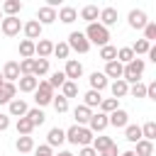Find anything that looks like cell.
<instances>
[{
  "label": "cell",
  "mask_w": 156,
  "mask_h": 156,
  "mask_svg": "<svg viewBox=\"0 0 156 156\" xmlns=\"http://www.w3.org/2000/svg\"><path fill=\"white\" fill-rule=\"evenodd\" d=\"M93 136L95 134L88 127H83V124H71L66 129V141L73 144V146H90L93 144Z\"/></svg>",
  "instance_id": "6da1fadb"
},
{
  "label": "cell",
  "mask_w": 156,
  "mask_h": 156,
  "mask_svg": "<svg viewBox=\"0 0 156 156\" xmlns=\"http://www.w3.org/2000/svg\"><path fill=\"white\" fill-rule=\"evenodd\" d=\"M85 39L90 41V44H98V46H105V44H110V29L107 27H102L100 22H90L88 27H85Z\"/></svg>",
  "instance_id": "7a4b0ae2"
},
{
  "label": "cell",
  "mask_w": 156,
  "mask_h": 156,
  "mask_svg": "<svg viewBox=\"0 0 156 156\" xmlns=\"http://www.w3.org/2000/svg\"><path fill=\"white\" fill-rule=\"evenodd\" d=\"M144 68H146V61H144V58H139V56H134L129 63H124V68H122V80H127L129 85H132V83H136V80H141Z\"/></svg>",
  "instance_id": "3957f363"
},
{
  "label": "cell",
  "mask_w": 156,
  "mask_h": 156,
  "mask_svg": "<svg viewBox=\"0 0 156 156\" xmlns=\"http://www.w3.org/2000/svg\"><path fill=\"white\" fill-rule=\"evenodd\" d=\"M51 100H54V88L49 85V80H39V85L34 90L37 107H46V105H51Z\"/></svg>",
  "instance_id": "277c9868"
},
{
  "label": "cell",
  "mask_w": 156,
  "mask_h": 156,
  "mask_svg": "<svg viewBox=\"0 0 156 156\" xmlns=\"http://www.w3.org/2000/svg\"><path fill=\"white\" fill-rule=\"evenodd\" d=\"M0 32H2L5 37H17V34L22 32V22H20V17H17V15H7V17H2V20H0Z\"/></svg>",
  "instance_id": "5b68a950"
},
{
  "label": "cell",
  "mask_w": 156,
  "mask_h": 156,
  "mask_svg": "<svg viewBox=\"0 0 156 156\" xmlns=\"http://www.w3.org/2000/svg\"><path fill=\"white\" fill-rule=\"evenodd\" d=\"M66 44H68V49H73V51H78V54H88V51H90V41L85 39L83 32H71Z\"/></svg>",
  "instance_id": "8992f818"
},
{
  "label": "cell",
  "mask_w": 156,
  "mask_h": 156,
  "mask_svg": "<svg viewBox=\"0 0 156 156\" xmlns=\"http://www.w3.org/2000/svg\"><path fill=\"white\" fill-rule=\"evenodd\" d=\"M85 127H88L93 134H100V132H105V129L110 127V122H107V115H105V112H93Z\"/></svg>",
  "instance_id": "52a82bcc"
},
{
  "label": "cell",
  "mask_w": 156,
  "mask_h": 156,
  "mask_svg": "<svg viewBox=\"0 0 156 156\" xmlns=\"http://www.w3.org/2000/svg\"><path fill=\"white\" fill-rule=\"evenodd\" d=\"M107 122H110L115 129H124V127L129 124V112H127V110H122V107H117L115 112H110V115H107Z\"/></svg>",
  "instance_id": "ba28073f"
},
{
  "label": "cell",
  "mask_w": 156,
  "mask_h": 156,
  "mask_svg": "<svg viewBox=\"0 0 156 156\" xmlns=\"http://www.w3.org/2000/svg\"><path fill=\"white\" fill-rule=\"evenodd\" d=\"M117 20H119V12H117V7H102L100 10V15H98V22L102 24V27H112V24H117Z\"/></svg>",
  "instance_id": "9c48e42d"
},
{
  "label": "cell",
  "mask_w": 156,
  "mask_h": 156,
  "mask_svg": "<svg viewBox=\"0 0 156 156\" xmlns=\"http://www.w3.org/2000/svg\"><path fill=\"white\" fill-rule=\"evenodd\" d=\"M127 22H129V27H132V29H144V27H146V22H149V15H146L144 10H129Z\"/></svg>",
  "instance_id": "30bf717a"
},
{
  "label": "cell",
  "mask_w": 156,
  "mask_h": 156,
  "mask_svg": "<svg viewBox=\"0 0 156 156\" xmlns=\"http://www.w3.org/2000/svg\"><path fill=\"white\" fill-rule=\"evenodd\" d=\"M27 110H29V105H27L22 98H12V100L7 102V115H10V117H24Z\"/></svg>",
  "instance_id": "8fae6325"
},
{
  "label": "cell",
  "mask_w": 156,
  "mask_h": 156,
  "mask_svg": "<svg viewBox=\"0 0 156 156\" xmlns=\"http://www.w3.org/2000/svg\"><path fill=\"white\" fill-rule=\"evenodd\" d=\"M41 24L37 22V20H29V22H24L22 24V32H24V39H32V41H37V39H41Z\"/></svg>",
  "instance_id": "7c38bea8"
},
{
  "label": "cell",
  "mask_w": 156,
  "mask_h": 156,
  "mask_svg": "<svg viewBox=\"0 0 156 156\" xmlns=\"http://www.w3.org/2000/svg\"><path fill=\"white\" fill-rule=\"evenodd\" d=\"M63 73H66L68 80H78V78L83 76V63L76 61V58H66V68H63Z\"/></svg>",
  "instance_id": "4fadbf2b"
},
{
  "label": "cell",
  "mask_w": 156,
  "mask_h": 156,
  "mask_svg": "<svg viewBox=\"0 0 156 156\" xmlns=\"http://www.w3.org/2000/svg\"><path fill=\"white\" fill-rule=\"evenodd\" d=\"M15 85H17V90H20V93H34V90H37V85H39V78H34L32 73H29V76H20Z\"/></svg>",
  "instance_id": "5bb4252c"
},
{
  "label": "cell",
  "mask_w": 156,
  "mask_h": 156,
  "mask_svg": "<svg viewBox=\"0 0 156 156\" xmlns=\"http://www.w3.org/2000/svg\"><path fill=\"white\" fill-rule=\"evenodd\" d=\"M63 141H66V129H61V127H51L49 134H46V144H49L51 149H56V146H61Z\"/></svg>",
  "instance_id": "9a60e30c"
},
{
  "label": "cell",
  "mask_w": 156,
  "mask_h": 156,
  "mask_svg": "<svg viewBox=\"0 0 156 156\" xmlns=\"http://www.w3.org/2000/svg\"><path fill=\"white\" fill-rule=\"evenodd\" d=\"M56 20H61L63 24H73V22L78 20V10H76V7L63 5V7H58V10H56Z\"/></svg>",
  "instance_id": "2e32d148"
},
{
  "label": "cell",
  "mask_w": 156,
  "mask_h": 156,
  "mask_svg": "<svg viewBox=\"0 0 156 156\" xmlns=\"http://www.w3.org/2000/svg\"><path fill=\"white\" fill-rule=\"evenodd\" d=\"M88 83H90V90H105L107 85H110V80H107V76L102 73V71H95V73H90V78H88Z\"/></svg>",
  "instance_id": "e0dca14e"
},
{
  "label": "cell",
  "mask_w": 156,
  "mask_h": 156,
  "mask_svg": "<svg viewBox=\"0 0 156 156\" xmlns=\"http://www.w3.org/2000/svg\"><path fill=\"white\" fill-rule=\"evenodd\" d=\"M51 51H54V41H49V39H39V41H34V56H39V58H49Z\"/></svg>",
  "instance_id": "ac0fdd59"
},
{
  "label": "cell",
  "mask_w": 156,
  "mask_h": 156,
  "mask_svg": "<svg viewBox=\"0 0 156 156\" xmlns=\"http://www.w3.org/2000/svg\"><path fill=\"white\" fill-rule=\"evenodd\" d=\"M2 78L7 83H17V78H20V63L17 61H7L2 66Z\"/></svg>",
  "instance_id": "d6986e66"
},
{
  "label": "cell",
  "mask_w": 156,
  "mask_h": 156,
  "mask_svg": "<svg viewBox=\"0 0 156 156\" xmlns=\"http://www.w3.org/2000/svg\"><path fill=\"white\" fill-rule=\"evenodd\" d=\"M37 22L44 27V24H54L56 22V10L54 7H39V12H37Z\"/></svg>",
  "instance_id": "ffe728a7"
},
{
  "label": "cell",
  "mask_w": 156,
  "mask_h": 156,
  "mask_svg": "<svg viewBox=\"0 0 156 156\" xmlns=\"http://www.w3.org/2000/svg\"><path fill=\"white\" fill-rule=\"evenodd\" d=\"M12 98H17V85L5 80V83L0 85V105H7Z\"/></svg>",
  "instance_id": "44dd1931"
},
{
  "label": "cell",
  "mask_w": 156,
  "mask_h": 156,
  "mask_svg": "<svg viewBox=\"0 0 156 156\" xmlns=\"http://www.w3.org/2000/svg\"><path fill=\"white\" fill-rule=\"evenodd\" d=\"M110 90H112V98H127V93H129V83L127 80H122V78H117V80H112L110 83Z\"/></svg>",
  "instance_id": "7402d4cb"
},
{
  "label": "cell",
  "mask_w": 156,
  "mask_h": 156,
  "mask_svg": "<svg viewBox=\"0 0 156 156\" xmlns=\"http://www.w3.org/2000/svg\"><path fill=\"white\" fill-rule=\"evenodd\" d=\"M90 115H93V110L90 107H85V105H76L73 107V119H76V124H88V119H90Z\"/></svg>",
  "instance_id": "603a6c76"
},
{
  "label": "cell",
  "mask_w": 156,
  "mask_h": 156,
  "mask_svg": "<svg viewBox=\"0 0 156 156\" xmlns=\"http://www.w3.org/2000/svg\"><path fill=\"white\" fill-rule=\"evenodd\" d=\"M24 117L32 122V127H41V124L46 122V115H44V110H41V107H29Z\"/></svg>",
  "instance_id": "cb8c5ba5"
},
{
  "label": "cell",
  "mask_w": 156,
  "mask_h": 156,
  "mask_svg": "<svg viewBox=\"0 0 156 156\" xmlns=\"http://www.w3.org/2000/svg\"><path fill=\"white\" fill-rule=\"evenodd\" d=\"M15 149H17L20 154H32V151H34V139H32V134L17 136V141H15Z\"/></svg>",
  "instance_id": "d4e9b609"
},
{
  "label": "cell",
  "mask_w": 156,
  "mask_h": 156,
  "mask_svg": "<svg viewBox=\"0 0 156 156\" xmlns=\"http://www.w3.org/2000/svg\"><path fill=\"white\" fill-rule=\"evenodd\" d=\"M122 68H124V66L115 58V61H107V63H105V71H102V73H105L107 78H115V80H117V78H122Z\"/></svg>",
  "instance_id": "484cf974"
},
{
  "label": "cell",
  "mask_w": 156,
  "mask_h": 156,
  "mask_svg": "<svg viewBox=\"0 0 156 156\" xmlns=\"http://www.w3.org/2000/svg\"><path fill=\"white\" fill-rule=\"evenodd\" d=\"M49 73V58H34V66H32V76L34 78H41Z\"/></svg>",
  "instance_id": "4316f807"
},
{
  "label": "cell",
  "mask_w": 156,
  "mask_h": 156,
  "mask_svg": "<svg viewBox=\"0 0 156 156\" xmlns=\"http://www.w3.org/2000/svg\"><path fill=\"white\" fill-rule=\"evenodd\" d=\"M124 139H127L129 144H136V141L141 139V127H139V124H127V127H124Z\"/></svg>",
  "instance_id": "83f0119b"
},
{
  "label": "cell",
  "mask_w": 156,
  "mask_h": 156,
  "mask_svg": "<svg viewBox=\"0 0 156 156\" xmlns=\"http://www.w3.org/2000/svg\"><path fill=\"white\" fill-rule=\"evenodd\" d=\"M98 15H100L98 5H85V7L80 10V20H85L88 24H90V22H98Z\"/></svg>",
  "instance_id": "f1b7e54d"
},
{
  "label": "cell",
  "mask_w": 156,
  "mask_h": 156,
  "mask_svg": "<svg viewBox=\"0 0 156 156\" xmlns=\"http://www.w3.org/2000/svg\"><path fill=\"white\" fill-rule=\"evenodd\" d=\"M117 107H119V100H117V98H102V100H100V105H98V110H100V112H105V115L115 112Z\"/></svg>",
  "instance_id": "f546056e"
},
{
  "label": "cell",
  "mask_w": 156,
  "mask_h": 156,
  "mask_svg": "<svg viewBox=\"0 0 156 156\" xmlns=\"http://www.w3.org/2000/svg\"><path fill=\"white\" fill-rule=\"evenodd\" d=\"M22 10V0H2V15H20Z\"/></svg>",
  "instance_id": "4dcf8cb0"
},
{
  "label": "cell",
  "mask_w": 156,
  "mask_h": 156,
  "mask_svg": "<svg viewBox=\"0 0 156 156\" xmlns=\"http://www.w3.org/2000/svg\"><path fill=\"white\" fill-rule=\"evenodd\" d=\"M134 154H136V156H154V141H149V139H139Z\"/></svg>",
  "instance_id": "1f68e13d"
},
{
  "label": "cell",
  "mask_w": 156,
  "mask_h": 156,
  "mask_svg": "<svg viewBox=\"0 0 156 156\" xmlns=\"http://www.w3.org/2000/svg\"><path fill=\"white\" fill-rule=\"evenodd\" d=\"M61 95H63L66 100L78 98V83H76V80H66V83L61 85Z\"/></svg>",
  "instance_id": "d6a6232c"
},
{
  "label": "cell",
  "mask_w": 156,
  "mask_h": 156,
  "mask_svg": "<svg viewBox=\"0 0 156 156\" xmlns=\"http://www.w3.org/2000/svg\"><path fill=\"white\" fill-rule=\"evenodd\" d=\"M100 100H102V95H100L98 90H88V93L83 95V105H85V107H90V110H93V107H98V105H100Z\"/></svg>",
  "instance_id": "836d02e7"
},
{
  "label": "cell",
  "mask_w": 156,
  "mask_h": 156,
  "mask_svg": "<svg viewBox=\"0 0 156 156\" xmlns=\"http://www.w3.org/2000/svg\"><path fill=\"white\" fill-rule=\"evenodd\" d=\"M15 129H17V136H24V134H32V132H34V127H32V122H29L27 117H17Z\"/></svg>",
  "instance_id": "e575fe53"
},
{
  "label": "cell",
  "mask_w": 156,
  "mask_h": 156,
  "mask_svg": "<svg viewBox=\"0 0 156 156\" xmlns=\"http://www.w3.org/2000/svg\"><path fill=\"white\" fill-rule=\"evenodd\" d=\"M20 56L22 58H34V41L32 39H22L20 41Z\"/></svg>",
  "instance_id": "d590c367"
},
{
  "label": "cell",
  "mask_w": 156,
  "mask_h": 156,
  "mask_svg": "<svg viewBox=\"0 0 156 156\" xmlns=\"http://www.w3.org/2000/svg\"><path fill=\"white\" fill-rule=\"evenodd\" d=\"M110 144H115V141H112V136H105V134H100V136H93V144H90V146H93V149L100 154V151H102V149H107Z\"/></svg>",
  "instance_id": "8d00e7d4"
},
{
  "label": "cell",
  "mask_w": 156,
  "mask_h": 156,
  "mask_svg": "<svg viewBox=\"0 0 156 156\" xmlns=\"http://www.w3.org/2000/svg\"><path fill=\"white\" fill-rule=\"evenodd\" d=\"M100 58L107 63V61H115L117 58V46H112V44H105V46H100Z\"/></svg>",
  "instance_id": "74e56055"
},
{
  "label": "cell",
  "mask_w": 156,
  "mask_h": 156,
  "mask_svg": "<svg viewBox=\"0 0 156 156\" xmlns=\"http://www.w3.org/2000/svg\"><path fill=\"white\" fill-rule=\"evenodd\" d=\"M51 105H54V110L58 112V115H63V112H68V100L58 93V95H54V100H51Z\"/></svg>",
  "instance_id": "f35d334b"
},
{
  "label": "cell",
  "mask_w": 156,
  "mask_h": 156,
  "mask_svg": "<svg viewBox=\"0 0 156 156\" xmlns=\"http://www.w3.org/2000/svg\"><path fill=\"white\" fill-rule=\"evenodd\" d=\"M149 46H151V44H149L146 39H136V41H134V44H132L129 49L134 51V56H144V54L149 51Z\"/></svg>",
  "instance_id": "ab89813d"
},
{
  "label": "cell",
  "mask_w": 156,
  "mask_h": 156,
  "mask_svg": "<svg viewBox=\"0 0 156 156\" xmlns=\"http://www.w3.org/2000/svg\"><path fill=\"white\" fill-rule=\"evenodd\" d=\"M127 95H132V98H146V85L141 80H136V83L129 85V93Z\"/></svg>",
  "instance_id": "60d3db41"
},
{
  "label": "cell",
  "mask_w": 156,
  "mask_h": 156,
  "mask_svg": "<svg viewBox=\"0 0 156 156\" xmlns=\"http://www.w3.org/2000/svg\"><path fill=\"white\" fill-rule=\"evenodd\" d=\"M56 58H68V54H71V49H68V44L66 41H58V44H54V51H51Z\"/></svg>",
  "instance_id": "b9f144b4"
},
{
  "label": "cell",
  "mask_w": 156,
  "mask_h": 156,
  "mask_svg": "<svg viewBox=\"0 0 156 156\" xmlns=\"http://www.w3.org/2000/svg\"><path fill=\"white\" fill-rule=\"evenodd\" d=\"M132 58H134V51H132L129 46H122V49H117V61H119L122 66H124V63H129Z\"/></svg>",
  "instance_id": "7bdbcfd3"
},
{
  "label": "cell",
  "mask_w": 156,
  "mask_h": 156,
  "mask_svg": "<svg viewBox=\"0 0 156 156\" xmlns=\"http://www.w3.org/2000/svg\"><path fill=\"white\" fill-rule=\"evenodd\" d=\"M66 80H68V78H66V73H63V71H56V73H51V78H49V85L56 90V88H61Z\"/></svg>",
  "instance_id": "ee69618b"
},
{
  "label": "cell",
  "mask_w": 156,
  "mask_h": 156,
  "mask_svg": "<svg viewBox=\"0 0 156 156\" xmlns=\"http://www.w3.org/2000/svg\"><path fill=\"white\" fill-rule=\"evenodd\" d=\"M141 139H149V141L156 139V122H146L141 127Z\"/></svg>",
  "instance_id": "f6af8a7d"
},
{
  "label": "cell",
  "mask_w": 156,
  "mask_h": 156,
  "mask_svg": "<svg viewBox=\"0 0 156 156\" xmlns=\"http://www.w3.org/2000/svg\"><path fill=\"white\" fill-rule=\"evenodd\" d=\"M141 32H144V39L151 44V41L156 39V22H151V20H149V22H146V27H144Z\"/></svg>",
  "instance_id": "bcb514c9"
},
{
  "label": "cell",
  "mask_w": 156,
  "mask_h": 156,
  "mask_svg": "<svg viewBox=\"0 0 156 156\" xmlns=\"http://www.w3.org/2000/svg\"><path fill=\"white\" fill-rule=\"evenodd\" d=\"M20 76H29L32 73V66H34V58H20Z\"/></svg>",
  "instance_id": "7dc6e473"
},
{
  "label": "cell",
  "mask_w": 156,
  "mask_h": 156,
  "mask_svg": "<svg viewBox=\"0 0 156 156\" xmlns=\"http://www.w3.org/2000/svg\"><path fill=\"white\" fill-rule=\"evenodd\" d=\"M34 156H54V149L49 144H41V146H34Z\"/></svg>",
  "instance_id": "c3c4849f"
},
{
  "label": "cell",
  "mask_w": 156,
  "mask_h": 156,
  "mask_svg": "<svg viewBox=\"0 0 156 156\" xmlns=\"http://www.w3.org/2000/svg\"><path fill=\"white\" fill-rule=\"evenodd\" d=\"M98 156H119V149H117V144H110L107 149H102Z\"/></svg>",
  "instance_id": "681fc988"
},
{
  "label": "cell",
  "mask_w": 156,
  "mask_h": 156,
  "mask_svg": "<svg viewBox=\"0 0 156 156\" xmlns=\"http://www.w3.org/2000/svg\"><path fill=\"white\" fill-rule=\"evenodd\" d=\"M146 98H149V100H156V80H151V83L146 85Z\"/></svg>",
  "instance_id": "f907efd6"
},
{
  "label": "cell",
  "mask_w": 156,
  "mask_h": 156,
  "mask_svg": "<svg viewBox=\"0 0 156 156\" xmlns=\"http://www.w3.org/2000/svg\"><path fill=\"white\" fill-rule=\"evenodd\" d=\"M78 156H98V151L93 146H80L78 149Z\"/></svg>",
  "instance_id": "816d5d0a"
},
{
  "label": "cell",
  "mask_w": 156,
  "mask_h": 156,
  "mask_svg": "<svg viewBox=\"0 0 156 156\" xmlns=\"http://www.w3.org/2000/svg\"><path fill=\"white\" fill-rule=\"evenodd\" d=\"M5 129H10V115L0 112V132H5Z\"/></svg>",
  "instance_id": "f5cc1de1"
},
{
  "label": "cell",
  "mask_w": 156,
  "mask_h": 156,
  "mask_svg": "<svg viewBox=\"0 0 156 156\" xmlns=\"http://www.w3.org/2000/svg\"><path fill=\"white\" fill-rule=\"evenodd\" d=\"M146 56H149V58H151V61L156 63V46H149V51H146Z\"/></svg>",
  "instance_id": "db71d44e"
},
{
  "label": "cell",
  "mask_w": 156,
  "mask_h": 156,
  "mask_svg": "<svg viewBox=\"0 0 156 156\" xmlns=\"http://www.w3.org/2000/svg\"><path fill=\"white\" fill-rule=\"evenodd\" d=\"M54 156H76V154H73V151H68V149H58Z\"/></svg>",
  "instance_id": "11a10c76"
},
{
  "label": "cell",
  "mask_w": 156,
  "mask_h": 156,
  "mask_svg": "<svg viewBox=\"0 0 156 156\" xmlns=\"http://www.w3.org/2000/svg\"><path fill=\"white\" fill-rule=\"evenodd\" d=\"M61 2H63V0H46V7H54V10H56Z\"/></svg>",
  "instance_id": "9f6ffc18"
},
{
  "label": "cell",
  "mask_w": 156,
  "mask_h": 156,
  "mask_svg": "<svg viewBox=\"0 0 156 156\" xmlns=\"http://www.w3.org/2000/svg\"><path fill=\"white\" fill-rule=\"evenodd\" d=\"M119 156H136V154H134V151H122Z\"/></svg>",
  "instance_id": "6f0895ef"
},
{
  "label": "cell",
  "mask_w": 156,
  "mask_h": 156,
  "mask_svg": "<svg viewBox=\"0 0 156 156\" xmlns=\"http://www.w3.org/2000/svg\"><path fill=\"white\" fill-rule=\"evenodd\" d=\"M2 83H5V78H2V71H0V85H2Z\"/></svg>",
  "instance_id": "680465c9"
},
{
  "label": "cell",
  "mask_w": 156,
  "mask_h": 156,
  "mask_svg": "<svg viewBox=\"0 0 156 156\" xmlns=\"http://www.w3.org/2000/svg\"><path fill=\"white\" fill-rule=\"evenodd\" d=\"M2 17H5V15H2V10H0V20H2Z\"/></svg>",
  "instance_id": "91938a15"
}]
</instances>
